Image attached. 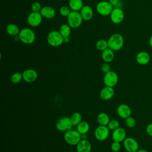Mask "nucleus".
Returning <instances> with one entry per match:
<instances>
[{
  "label": "nucleus",
  "mask_w": 152,
  "mask_h": 152,
  "mask_svg": "<svg viewBox=\"0 0 152 152\" xmlns=\"http://www.w3.org/2000/svg\"><path fill=\"white\" fill-rule=\"evenodd\" d=\"M43 20V17L42 16L40 12H30L27 18V22L29 26L33 27H36L39 26Z\"/></svg>",
  "instance_id": "8"
},
{
  "label": "nucleus",
  "mask_w": 152,
  "mask_h": 152,
  "mask_svg": "<svg viewBox=\"0 0 152 152\" xmlns=\"http://www.w3.org/2000/svg\"><path fill=\"white\" fill-rule=\"evenodd\" d=\"M96 47L97 50L100 51H103L104 50L108 48V43L107 40L104 39H100L96 43Z\"/></svg>",
  "instance_id": "28"
},
{
  "label": "nucleus",
  "mask_w": 152,
  "mask_h": 152,
  "mask_svg": "<svg viewBox=\"0 0 152 152\" xmlns=\"http://www.w3.org/2000/svg\"><path fill=\"white\" fill-rule=\"evenodd\" d=\"M97 121L100 125L107 126L110 121V119L107 114H106V113L102 112L97 115Z\"/></svg>",
  "instance_id": "25"
},
{
  "label": "nucleus",
  "mask_w": 152,
  "mask_h": 152,
  "mask_svg": "<svg viewBox=\"0 0 152 152\" xmlns=\"http://www.w3.org/2000/svg\"><path fill=\"white\" fill-rule=\"evenodd\" d=\"M149 45H150V47L152 48V34L151 35L150 39H149Z\"/></svg>",
  "instance_id": "38"
},
{
  "label": "nucleus",
  "mask_w": 152,
  "mask_h": 152,
  "mask_svg": "<svg viewBox=\"0 0 152 152\" xmlns=\"http://www.w3.org/2000/svg\"><path fill=\"white\" fill-rule=\"evenodd\" d=\"M118 82V76L115 72L110 71L104 74L103 77V83L106 86L113 87L117 84Z\"/></svg>",
  "instance_id": "10"
},
{
  "label": "nucleus",
  "mask_w": 152,
  "mask_h": 152,
  "mask_svg": "<svg viewBox=\"0 0 152 152\" xmlns=\"http://www.w3.org/2000/svg\"><path fill=\"white\" fill-rule=\"evenodd\" d=\"M77 130L81 134H86L90 130V125L86 121H81L78 125H77Z\"/></svg>",
  "instance_id": "26"
},
{
  "label": "nucleus",
  "mask_w": 152,
  "mask_h": 152,
  "mask_svg": "<svg viewBox=\"0 0 152 152\" xmlns=\"http://www.w3.org/2000/svg\"><path fill=\"white\" fill-rule=\"evenodd\" d=\"M121 145L120 142H118V141H113L112 142V143L111 144V145H110L111 150L113 152H118L121 149Z\"/></svg>",
  "instance_id": "34"
},
{
  "label": "nucleus",
  "mask_w": 152,
  "mask_h": 152,
  "mask_svg": "<svg viewBox=\"0 0 152 152\" xmlns=\"http://www.w3.org/2000/svg\"><path fill=\"white\" fill-rule=\"evenodd\" d=\"M107 126L110 130L113 131L119 127V122L116 119H112V120H110Z\"/></svg>",
  "instance_id": "31"
},
{
  "label": "nucleus",
  "mask_w": 152,
  "mask_h": 152,
  "mask_svg": "<svg viewBox=\"0 0 152 152\" xmlns=\"http://www.w3.org/2000/svg\"><path fill=\"white\" fill-rule=\"evenodd\" d=\"M42 8L40 3L37 1L33 2L31 5V10L33 12H40Z\"/></svg>",
  "instance_id": "33"
},
{
  "label": "nucleus",
  "mask_w": 152,
  "mask_h": 152,
  "mask_svg": "<svg viewBox=\"0 0 152 152\" xmlns=\"http://www.w3.org/2000/svg\"><path fill=\"white\" fill-rule=\"evenodd\" d=\"M23 80V74L20 72H15L11 77V81L13 84H18Z\"/></svg>",
  "instance_id": "29"
},
{
  "label": "nucleus",
  "mask_w": 152,
  "mask_h": 152,
  "mask_svg": "<svg viewBox=\"0 0 152 152\" xmlns=\"http://www.w3.org/2000/svg\"><path fill=\"white\" fill-rule=\"evenodd\" d=\"M71 27L68 24H63L60 27L59 31L64 39L69 37V36L71 33Z\"/></svg>",
  "instance_id": "24"
},
{
  "label": "nucleus",
  "mask_w": 152,
  "mask_h": 152,
  "mask_svg": "<svg viewBox=\"0 0 152 152\" xmlns=\"http://www.w3.org/2000/svg\"><path fill=\"white\" fill-rule=\"evenodd\" d=\"M73 125L71 121L70 117H62L59 119L55 125L57 130L61 132H66L69 129H71Z\"/></svg>",
  "instance_id": "7"
},
{
  "label": "nucleus",
  "mask_w": 152,
  "mask_h": 152,
  "mask_svg": "<svg viewBox=\"0 0 152 152\" xmlns=\"http://www.w3.org/2000/svg\"><path fill=\"white\" fill-rule=\"evenodd\" d=\"M68 6L72 11H80L84 6L83 0H69Z\"/></svg>",
  "instance_id": "23"
},
{
  "label": "nucleus",
  "mask_w": 152,
  "mask_h": 152,
  "mask_svg": "<svg viewBox=\"0 0 152 152\" xmlns=\"http://www.w3.org/2000/svg\"><path fill=\"white\" fill-rule=\"evenodd\" d=\"M109 130L107 126L99 125L94 131L95 138L101 141L106 140L109 135Z\"/></svg>",
  "instance_id": "11"
},
{
  "label": "nucleus",
  "mask_w": 152,
  "mask_h": 152,
  "mask_svg": "<svg viewBox=\"0 0 152 152\" xmlns=\"http://www.w3.org/2000/svg\"><path fill=\"white\" fill-rule=\"evenodd\" d=\"M125 149L128 152H136L139 149V144L137 141L132 137H127L123 141Z\"/></svg>",
  "instance_id": "12"
},
{
  "label": "nucleus",
  "mask_w": 152,
  "mask_h": 152,
  "mask_svg": "<svg viewBox=\"0 0 152 152\" xmlns=\"http://www.w3.org/2000/svg\"><path fill=\"white\" fill-rule=\"evenodd\" d=\"M136 152H148V151L145 149H138Z\"/></svg>",
  "instance_id": "39"
},
{
  "label": "nucleus",
  "mask_w": 152,
  "mask_h": 152,
  "mask_svg": "<svg viewBox=\"0 0 152 152\" xmlns=\"http://www.w3.org/2000/svg\"><path fill=\"white\" fill-rule=\"evenodd\" d=\"M47 42L52 47H58L64 43V39L59 31L52 30L48 34Z\"/></svg>",
  "instance_id": "3"
},
{
  "label": "nucleus",
  "mask_w": 152,
  "mask_h": 152,
  "mask_svg": "<svg viewBox=\"0 0 152 152\" xmlns=\"http://www.w3.org/2000/svg\"><path fill=\"white\" fill-rule=\"evenodd\" d=\"M23 80L28 83H31L35 81L37 77L38 74L36 70L29 68L26 69L23 72Z\"/></svg>",
  "instance_id": "13"
},
{
  "label": "nucleus",
  "mask_w": 152,
  "mask_h": 152,
  "mask_svg": "<svg viewBox=\"0 0 152 152\" xmlns=\"http://www.w3.org/2000/svg\"><path fill=\"white\" fill-rule=\"evenodd\" d=\"M126 131L121 127H119L118 128L113 131L112 134V138L113 141H118V142H122L126 138Z\"/></svg>",
  "instance_id": "15"
},
{
  "label": "nucleus",
  "mask_w": 152,
  "mask_h": 152,
  "mask_svg": "<svg viewBox=\"0 0 152 152\" xmlns=\"http://www.w3.org/2000/svg\"><path fill=\"white\" fill-rule=\"evenodd\" d=\"M73 126L78 125L82 121V115L79 112H74L70 117Z\"/></svg>",
  "instance_id": "27"
},
{
  "label": "nucleus",
  "mask_w": 152,
  "mask_h": 152,
  "mask_svg": "<svg viewBox=\"0 0 152 152\" xmlns=\"http://www.w3.org/2000/svg\"><path fill=\"white\" fill-rule=\"evenodd\" d=\"M150 55L145 51H141L138 52L135 57L137 62L141 65H145L150 61Z\"/></svg>",
  "instance_id": "16"
},
{
  "label": "nucleus",
  "mask_w": 152,
  "mask_h": 152,
  "mask_svg": "<svg viewBox=\"0 0 152 152\" xmlns=\"http://www.w3.org/2000/svg\"><path fill=\"white\" fill-rule=\"evenodd\" d=\"M116 112L121 118L125 119L131 116L132 110L131 107L128 104H121L117 107Z\"/></svg>",
  "instance_id": "14"
},
{
  "label": "nucleus",
  "mask_w": 152,
  "mask_h": 152,
  "mask_svg": "<svg viewBox=\"0 0 152 152\" xmlns=\"http://www.w3.org/2000/svg\"><path fill=\"white\" fill-rule=\"evenodd\" d=\"M43 18L46 19H52L56 14L55 10L50 6H44L40 11Z\"/></svg>",
  "instance_id": "20"
},
{
  "label": "nucleus",
  "mask_w": 152,
  "mask_h": 152,
  "mask_svg": "<svg viewBox=\"0 0 152 152\" xmlns=\"http://www.w3.org/2000/svg\"><path fill=\"white\" fill-rule=\"evenodd\" d=\"M18 36L19 40L22 43L26 45H31L36 40L34 32L31 29L27 27L21 29Z\"/></svg>",
  "instance_id": "2"
},
{
  "label": "nucleus",
  "mask_w": 152,
  "mask_h": 152,
  "mask_svg": "<svg viewBox=\"0 0 152 152\" xmlns=\"http://www.w3.org/2000/svg\"><path fill=\"white\" fill-rule=\"evenodd\" d=\"M109 16L110 19L113 23L118 24L123 21L125 14L121 8H113Z\"/></svg>",
  "instance_id": "9"
},
{
  "label": "nucleus",
  "mask_w": 152,
  "mask_h": 152,
  "mask_svg": "<svg viewBox=\"0 0 152 152\" xmlns=\"http://www.w3.org/2000/svg\"><path fill=\"white\" fill-rule=\"evenodd\" d=\"M6 31L7 34L11 36H18L20 30L17 25L14 23H11L6 27Z\"/></svg>",
  "instance_id": "22"
},
{
  "label": "nucleus",
  "mask_w": 152,
  "mask_h": 152,
  "mask_svg": "<svg viewBox=\"0 0 152 152\" xmlns=\"http://www.w3.org/2000/svg\"><path fill=\"white\" fill-rule=\"evenodd\" d=\"M114 51L109 48L102 52V58L104 62L110 63L114 59Z\"/></svg>",
  "instance_id": "21"
},
{
  "label": "nucleus",
  "mask_w": 152,
  "mask_h": 152,
  "mask_svg": "<svg viewBox=\"0 0 152 152\" xmlns=\"http://www.w3.org/2000/svg\"><path fill=\"white\" fill-rule=\"evenodd\" d=\"M71 10L69 8V7L68 6H62L60 9H59V14H61V15L63 16V17H67L69 14L71 13Z\"/></svg>",
  "instance_id": "30"
},
{
  "label": "nucleus",
  "mask_w": 152,
  "mask_h": 152,
  "mask_svg": "<svg viewBox=\"0 0 152 152\" xmlns=\"http://www.w3.org/2000/svg\"><path fill=\"white\" fill-rule=\"evenodd\" d=\"M108 1L114 8H121L119 5L121 4V2L119 0H109Z\"/></svg>",
  "instance_id": "36"
},
{
  "label": "nucleus",
  "mask_w": 152,
  "mask_h": 152,
  "mask_svg": "<svg viewBox=\"0 0 152 152\" xmlns=\"http://www.w3.org/2000/svg\"><path fill=\"white\" fill-rule=\"evenodd\" d=\"M108 47L113 51L121 50L124 44L123 36L119 33L113 34L107 40Z\"/></svg>",
  "instance_id": "1"
},
{
  "label": "nucleus",
  "mask_w": 152,
  "mask_h": 152,
  "mask_svg": "<svg viewBox=\"0 0 152 152\" xmlns=\"http://www.w3.org/2000/svg\"><path fill=\"white\" fill-rule=\"evenodd\" d=\"M81 15L84 21H90L93 16V11L91 7L86 5L80 11Z\"/></svg>",
  "instance_id": "19"
},
{
  "label": "nucleus",
  "mask_w": 152,
  "mask_h": 152,
  "mask_svg": "<svg viewBox=\"0 0 152 152\" xmlns=\"http://www.w3.org/2000/svg\"><path fill=\"white\" fill-rule=\"evenodd\" d=\"M101 69L103 72L104 74L109 72L110 70V65L107 62H104L101 66Z\"/></svg>",
  "instance_id": "35"
},
{
  "label": "nucleus",
  "mask_w": 152,
  "mask_h": 152,
  "mask_svg": "<svg viewBox=\"0 0 152 152\" xmlns=\"http://www.w3.org/2000/svg\"><path fill=\"white\" fill-rule=\"evenodd\" d=\"M81 134L77 130L69 129L64 134L65 141L71 145H76L81 140Z\"/></svg>",
  "instance_id": "4"
},
{
  "label": "nucleus",
  "mask_w": 152,
  "mask_h": 152,
  "mask_svg": "<svg viewBox=\"0 0 152 152\" xmlns=\"http://www.w3.org/2000/svg\"><path fill=\"white\" fill-rule=\"evenodd\" d=\"M113 8L114 7L110 4V2L106 1H100L97 3L96 7L98 14L103 17L110 15Z\"/></svg>",
  "instance_id": "6"
},
{
  "label": "nucleus",
  "mask_w": 152,
  "mask_h": 152,
  "mask_svg": "<svg viewBox=\"0 0 152 152\" xmlns=\"http://www.w3.org/2000/svg\"><path fill=\"white\" fill-rule=\"evenodd\" d=\"M146 132L150 136L152 137V123L149 124L146 127Z\"/></svg>",
  "instance_id": "37"
},
{
  "label": "nucleus",
  "mask_w": 152,
  "mask_h": 152,
  "mask_svg": "<svg viewBox=\"0 0 152 152\" xmlns=\"http://www.w3.org/2000/svg\"><path fill=\"white\" fill-rule=\"evenodd\" d=\"M125 125L127 127L129 128H134L135 125H136V121L135 119L132 117V116H129L127 118L125 119Z\"/></svg>",
  "instance_id": "32"
},
{
  "label": "nucleus",
  "mask_w": 152,
  "mask_h": 152,
  "mask_svg": "<svg viewBox=\"0 0 152 152\" xmlns=\"http://www.w3.org/2000/svg\"><path fill=\"white\" fill-rule=\"evenodd\" d=\"M83 21L80 11H71V13L67 17V24L72 28L79 27Z\"/></svg>",
  "instance_id": "5"
},
{
  "label": "nucleus",
  "mask_w": 152,
  "mask_h": 152,
  "mask_svg": "<svg viewBox=\"0 0 152 152\" xmlns=\"http://www.w3.org/2000/svg\"><path fill=\"white\" fill-rule=\"evenodd\" d=\"M115 90L113 87L106 86L103 88L100 92V97L103 100H108L113 97Z\"/></svg>",
  "instance_id": "17"
},
{
  "label": "nucleus",
  "mask_w": 152,
  "mask_h": 152,
  "mask_svg": "<svg viewBox=\"0 0 152 152\" xmlns=\"http://www.w3.org/2000/svg\"><path fill=\"white\" fill-rule=\"evenodd\" d=\"M77 152H90L91 150V144L87 140H81L76 145Z\"/></svg>",
  "instance_id": "18"
}]
</instances>
